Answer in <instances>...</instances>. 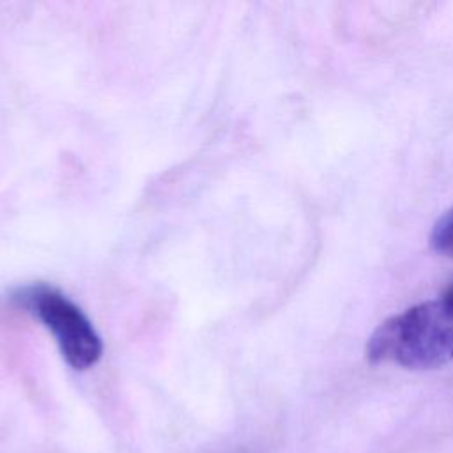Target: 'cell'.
I'll list each match as a JSON object with an SVG mask.
<instances>
[{
  "mask_svg": "<svg viewBox=\"0 0 453 453\" xmlns=\"http://www.w3.org/2000/svg\"><path fill=\"white\" fill-rule=\"evenodd\" d=\"M372 363L432 370L453 361V285L437 299L386 319L366 343Z\"/></svg>",
  "mask_w": 453,
  "mask_h": 453,
  "instance_id": "obj_1",
  "label": "cell"
},
{
  "mask_svg": "<svg viewBox=\"0 0 453 453\" xmlns=\"http://www.w3.org/2000/svg\"><path fill=\"white\" fill-rule=\"evenodd\" d=\"M430 246L435 253L453 257V207L435 221L430 232Z\"/></svg>",
  "mask_w": 453,
  "mask_h": 453,
  "instance_id": "obj_3",
  "label": "cell"
},
{
  "mask_svg": "<svg viewBox=\"0 0 453 453\" xmlns=\"http://www.w3.org/2000/svg\"><path fill=\"white\" fill-rule=\"evenodd\" d=\"M11 299L53 334L71 368L88 370L99 361L103 354L101 336L81 308L60 290L48 285H30L18 288Z\"/></svg>",
  "mask_w": 453,
  "mask_h": 453,
  "instance_id": "obj_2",
  "label": "cell"
}]
</instances>
